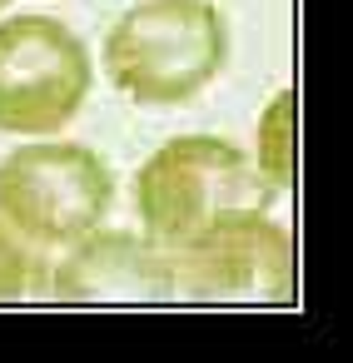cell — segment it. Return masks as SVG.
<instances>
[{"instance_id":"6da1fadb","label":"cell","mask_w":353,"mask_h":363,"mask_svg":"<svg viewBox=\"0 0 353 363\" xmlns=\"http://www.w3.org/2000/svg\"><path fill=\"white\" fill-rule=\"evenodd\" d=\"M120 95L150 110L199 100L229 60V21L214 0H135L100 45Z\"/></svg>"},{"instance_id":"7a4b0ae2","label":"cell","mask_w":353,"mask_h":363,"mask_svg":"<svg viewBox=\"0 0 353 363\" xmlns=\"http://www.w3.org/2000/svg\"><path fill=\"white\" fill-rule=\"evenodd\" d=\"M269 194L254 160L224 135H174L135 174V214L159 249L194 239L224 209H269Z\"/></svg>"},{"instance_id":"3957f363","label":"cell","mask_w":353,"mask_h":363,"mask_svg":"<svg viewBox=\"0 0 353 363\" xmlns=\"http://www.w3.org/2000/svg\"><path fill=\"white\" fill-rule=\"evenodd\" d=\"M115 204V169L90 145L30 140L0 160V224L21 239L60 249L105 224Z\"/></svg>"},{"instance_id":"277c9868","label":"cell","mask_w":353,"mask_h":363,"mask_svg":"<svg viewBox=\"0 0 353 363\" xmlns=\"http://www.w3.org/2000/svg\"><path fill=\"white\" fill-rule=\"evenodd\" d=\"M95 90L85 40L55 16L0 21V135H60Z\"/></svg>"},{"instance_id":"5b68a950","label":"cell","mask_w":353,"mask_h":363,"mask_svg":"<svg viewBox=\"0 0 353 363\" xmlns=\"http://www.w3.org/2000/svg\"><path fill=\"white\" fill-rule=\"evenodd\" d=\"M169 298L279 303L293 294V239L269 209H224L194 239L164 249Z\"/></svg>"},{"instance_id":"8992f818","label":"cell","mask_w":353,"mask_h":363,"mask_svg":"<svg viewBox=\"0 0 353 363\" xmlns=\"http://www.w3.org/2000/svg\"><path fill=\"white\" fill-rule=\"evenodd\" d=\"M60 298H169V264L155 239L90 229L55 269Z\"/></svg>"},{"instance_id":"52a82bcc","label":"cell","mask_w":353,"mask_h":363,"mask_svg":"<svg viewBox=\"0 0 353 363\" xmlns=\"http://www.w3.org/2000/svg\"><path fill=\"white\" fill-rule=\"evenodd\" d=\"M293 120H298V95L279 90L269 110L259 115V145H254V169L269 189L293 184Z\"/></svg>"},{"instance_id":"ba28073f","label":"cell","mask_w":353,"mask_h":363,"mask_svg":"<svg viewBox=\"0 0 353 363\" xmlns=\"http://www.w3.org/2000/svg\"><path fill=\"white\" fill-rule=\"evenodd\" d=\"M35 289V259L11 224H0V303L26 298Z\"/></svg>"},{"instance_id":"9c48e42d","label":"cell","mask_w":353,"mask_h":363,"mask_svg":"<svg viewBox=\"0 0 353 363\" xmlns=\"http://www.w3.org/2000/svg\"><path fill=\"white\" fill-rule=\"evenodd\" d=\"M6 6H11V0H0V11H6Z\"/></svg>"}]
</instances>
